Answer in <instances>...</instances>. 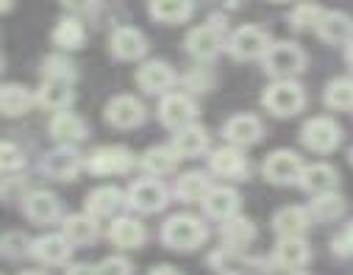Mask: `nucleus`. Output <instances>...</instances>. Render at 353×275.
Masks as SVG:
<instances>
[{
	"mask_svg": "<svg viewBox=\"0 0 353 275\" xmlns=\"http://www.w3.org/2000/svg\"><path fill=\"white\" fill-rule=\"evenodd\" d=\"M209 236V228L203 225V220L192 217V214H172L161 223V242L172 250H198Z\"/></svg>",
	"mask_w": 353,
	"mask_h": 275,
	"instance_id": "nucleus-1",
	"label": "nucleus"
},
{
	"mask_svg": "<svg viewBox=\"0 0 353 275\" xmlns=\"http://www.w3.org/2000/svg\"><path fill=\"white\" fill-rule=\"evenodd\" d=\"M261 106L268 109L273 117H295L306 109V92L303 86L295 81V78H281V81H273L261 95Z\"/></svg>",
	"mask_w": 353,
	"mask_h": 275,
	"instance_id": "nucleus-2",
	"label": "nucleus"
},
{
	"mask_svg": "<svg viewBox=\"0 0 353 275\" xmlns=\"http://www.w3.org/2000/svg\"><path fill=\"white\" fill-rule=\"evenodd\" d=\"M261 64H264V72L273 75L276 81H281V78L301 75L306 70V64H309V56L295 42H273L268 48V53L261 56Z\"/></svg>",
	"mask_w": 353,
	"mask_h": 275,
	"instance_id": "nucleus-3",
	"label": "nucleus"
},
{
	"mask_svg": "<svg viewBox=\"0 0 353 275\" xmlns=\"http://www.w3.org/2000/svg\"><path fill=\"white\" fill-rule=\"evenodd\" d=\"M301 142H303V147L312 150V153H320V156L334 153V150L342 145V125H339L334 117H328V114L312 117V120H306L303 128H301Z\"/></svg>",
	"mask_w": 353,
	"mask_h": 275,
	"instance_id": "nucleus-4",
	"label": "nucleus"
},
{
	"mask_svg": "<svg viewBox=\"0 0 353 275\" xmlns=\"http://www.w3.org/2000/svg\"><path fill=\"white\" fill-rule=\"evenodd\" d=\"M134 153L123 145H103V147H95L90 156L83 159V170L92 172V175H123L134 167Z\"/></svg>",
	"mask_w": 353,
	"mask_h": 275,
	"instance_id": "nucleus-5",
	"label": "nucleus"
},
{
	"mask_svg": "<svg viewBox=\"0 0 353 275\" xmlns=\"http://www.w3.org/2000/svg\"><path fill=\"white\" fill-rule=\"evenodd\" d=\"M125 203L139 212V214H156L170 203V190L159 178H139L131 183V190L125 192Z\"/></svg>",
	"mask_w": 353,
	"mask_h": 275,
	"instance_id": "nucleus-6",
	"label": "nucleus"
},
{
	"mask_svg": "<svg viewBox=\"0 0 353 275\" xmlns=\"http://www.w3.org/2000/svg\"><path fill=\"white\" fill-rule=\"evenodd\" d=\"M273 45L270 34L259 28V26H242L236 28L228 39H225V50L231 53V59L236 61H253V59H261L268 53V48Z\"/></svg>",
	"mask_w": 353,
	"mask_h": 275,
	"instance_id": "nucleus-7",
	"label": "nucleus"
},
{
	"mask_svg": "<svg viewBox=\"0 0 353 275\" xmlns=\"http://www.w3.org/2000/svg\"><path fill=\"white\" fill-rule=\"evenodd\" d=\"M303 159L295 153V150H273L268 159H264L261 164V175L268 178L270 183H276V187H295V183L301 181V172H303Z\"/></svg>",
	"mask_w": 353,
	"mask_h": 275,
	"instance_id": "nucleus-8",
	"label": "nucleus"
},
{
	"mask_svg": "<svg viewBox=\"0 0 353 275\" xmlns=\"http://www.w3.org/2000/svg\"><path fill=\"white\" fill-rule=\"evenodd\" d=\"M223 31H225L223 20H209L206 26L192 28V31L187 34V39H184L187 53H190L195 61H212V59L223 50V45H225Z\"/></svg>",
	"mask_w": 353,
	"mask_h": 275,
	"instance_id": "nucleus-9",
	"label": "nucleus"
},
{
	"mask_svg": "<svg viewBox=\"0 0 353 275\" xmlns=\"http://www.w3.org/2000/svg\"><path fill=\"white\" fill-rule=\"evenodd\" d=\"M159 120L170 131H181L198 120V103L181 92H167L159 103Z\"/></svg>",
	"mask_w": 353,
	"mask_h": 275,
	"instance_id": "nucleus-10",
	"label": "nucleus"
},
{
	"mask_svg": "<svg viewBox=\"0 0 353 275\" xmlns=\"http://www.w3.org/2000/svg\"><path fill=\"white\" fill-rule=\"evenodd\" d=\"M309 261H312V247L303 236H279L273 247V258H270L276 269L295 272V269H303Z\"/></svg>",
	"mask_w": 353,
	"mask_h": 275,
	"instance_id": "nucleus-11",
	"label": "nucleus"
},
{
	"mask_svg": "<svg viewBox=\"0 0 353 275\" xmlns=\"http://www.w3.org/2000/svg\"><path fill=\"white\" fill-rule=\"evenodd\" d=\"M103 114H106V123L109 125H114L120 131H128V128H139L145 123L148 109L134 95H117V98H112L106 103V112Z\"/></svg>",
	"mask_w": 353,
	"mask_h": 275,
	"instance_id": "nucleus-12",
	"label": "nucleus"
},
{
	"mask_svg": "<svg viewBox=\"0 0 353 275\" xmlns=\"http://www.w3.org/2000/svg\"><path fill=\"white\" fill-rule=\"evenodd\" d=\"M209 170L217 178H228V181H245L250 172V164L242 153V147L228 145V147H217L209 153Z\"/></svg>",
	"mask_w": 353,
	"mask_h": 275,
	"instance_id": "nucleus-13",
	"label": "nucleus"
},
{
	"mask_svg": "<svg viewBox=\"0 0 353 275\" xmlns=\"http://www.w3.org/2000/svg\"><path fill=\"white\" fill-rule=\"evenodd\" d=\"M81 170H83V159L72 145H61V147L50 150L42 161V172L53 181H72V178H78Z\"/></svg>",
	"mask_w": 353,
	"mask_h": 275,
	"instance_id": "nucleus-14",
	"label": "nucleus"
},
{
	"mask_svg": "<svg viewBox=\"0 0 353 275\" xmlns=\"http://www.w3.org/2000/svg\"><path fill=\"white\" fill-rule=\"evenodd\" d=\"M175 72L167 61L161 59H153V61H145L139 70H137V83L142 92H148V95H167V92L175 86Z\"/></svg>",
	"mask_w": 353,
	"mask_h": 275,
	"instance_id": "nucleus-15",
	"label": "nucleus"
},
{
	"mask_svg": "<svg viewBox=\"0 0 353 275\" xmlns=\"http://www.w3.org/2000/svg\"><path fill=\"white\" fill-rule=\"evenodd\" d=\"M109 48H112L114 59L137 61V59H142L148 53V37L134 26H120V28H114V34L109 39Z\"/></svg>",
	"mask_w": 353,
	"mask_h": 275,
	"instance_id": "nucleus-16",
	"label": "nucleus"
},
{
	"mask_svg": "<svg viewBox=\"0 0 353 275\" xmlns=\"http://www.w3.org/2000/svg\"><path fill=\"white\" fill-rule=\"evenodd\" d=\"M298 187L309 195H323V192H334L339 190V172L334 164L328 161H317V164H306L301 172Z\"/></svg>",
	"mask_w": 353,
	"mask_h": 275,
	"instance_id": "nucleus-17",
	"label": "nucleus"
},
{
	"mask_svg": "<svg viewBox=\"0 0 353 275\" xmlns=\"http://www.w3.org/2000/svg\"><path fill=\"white\" fill-rule=\"evenodd\" d=\"M223 136L236 145V147H250L256 142H261L264 136V125L256 114H234L231 120H225L223 125Z\"/></svg>",
	"mask_w": 353,
	"mask_h": 275,
	"instance_id": "nucleus-18",
	"label": "nucleus"
},
{
	"mask_svg": "<svg viewBox=\"0 0 353 275\" xmlns=\"http://www.w3.org/2000/svg\"><path fill=\"white\" fill-rule=\"evenodd\" d=\"M70 253H72V242L64 234H45V236L34 239V245H31V256L45 267L67 264Z\"/></svg>",
	"mask_w": 353,
	"mask_h": 275,
	"instance_id": "nucleus-19",
	"label": "nucleus"
},
{
	"mask_svg": "<svg viewBox=\"0 0 353 275\" xmlns=\"http://www.w3.org/2000/svg\"><path fill=\"white\" fill-rule=\"evenodd\" d=\"M23 212H26V217H28L31 223H37V225H53L56 220H61V201H59L53 192L39 190V192L26 195Z\"/></svg>",
	"mask_w": 353,
	"mask_h": 275,
	"instance_id": "nucleus-20",
	"label": "nucleus"
},
{
	"mask_svg": "<svg viewBox=\"0 0 353 275\" xmlns=\"http://www.w3.org/2000/svg\"><path fill=\"white\" fill-rule=\"evenodd\" d=\"M123 206H125V195L117 187H98V190H92L90 195H86V201H83V212L92 214L95 220L114 217Z\"/></svg>",
	"mask_w": 353,
	"mask_h": 275,
	"instance_id": "nucleus-21",
	"label": "nucleus"
},
{
	"mask_svg": "<svg viewBox=\"0 0 353 275\" xmlns=\"http://www.w3.org/2000/svg\"><path fill=\"white\" fill-rule=\"evenodd\" d=\"M37 103V95L23 83H3L0 86V114L3 117H23Z\"/></svg>",
	"mask_w": 353,
	"mask_h": 275,
	"instance_id": "nucleus-22",
	"label": "nucleus"
},
{
	"mask_svg": "<svg viewBox=\"0 0 353 275\" xmlns=\"http://www.w3.org/2000/svg\"><path fill=\"white\" fill-rule=\"evenodd\" d=\"M61 234L72 242V247H90V245H95L101 228H98V220H95L92 214L83 212V214H70V217H64Z\"/></svg>",
	"mask_w": 353,
	"mask_h": 275,
	"instance_id": "nucleus-23",
	"label": "nucleus"
},
{
	"mask_svg": "<svg viewBox=\"0 0 353 275\" xmlns=\"http://www.w3.org/2000/svg\"><path fill=\"white\" fill-rule=\"evenodd\" d=\"M172 150L179 153V159H198L209 150V131L198 123L181 128V131H175L172 136Z\"/></svg>",
	"mask_w": 353,
	"mask_h": 275,
	"instance_id": "nucleus-24",
	"label": "nucleus"
},
{
	"mask_svg": "<svg viewBox=\"0 0 353 275\" xmlns=\"http://www.w3.org/2000/svg\"><path fill=\"white\" fill-rule=\"evenodd\" d=\"M201 206H203L206 217H212V220H220V223H223V220H228V217L239 214V192H236V190H231V187H212Z\"/></svg>",
	"mask_w": 353,
	"mask_h": 275,
	"instance_id": "nucleus-25",
	"label": "nucleus"
},
{
	"mask_svg": "<svg viewBox=\"0 0 353 275\" xmlns=\"http://www.w3.org/2000/svg\"><path fill=\"white\" fill-rule=\"evenodd\" d=\"M312 223L309 206H284L273 214V231L279 236H303Z\"/></svg>",
	"mask_w": 353,
	"mask_h": 275,
	"instance_id": "nucleus-26",
	"label": "nucleus"
},
{
	"mask_svg": "<svg viewBox=\"0 0 353 275\" xmlns=\"http://www.w3.org/2000/svg\"><path fill=\"white\" fill-rule=\"evenodd\" d=\"M314 34L325 45H347L353 39V17L345 12H325Z\"/></svg>",
	"mask_w": 353,
	"mask_h": 275,
	"instance_id": "nucleus-27",
	"label": "nucleus"
},
{
	"mask_svg": "<svg viewBox=\"0 0 353 275\" xmlns=\"http://www.w3.org/2000/svg\"><path fill=\"white\" fill-rule=\"evenodd\" d=\"M72 83L70 81H56V78H45V83L37 92V103L45 112H67L72 103Z\"/></svg>",
	"mask_w": 353,
	"mask_h": 275,
	"instance_id": "nucleus-28",
	"label": "nucleus"
},
{
	"mask_svg": "<svg viewBox=\"0 0 353 275\" xmlns=\"http://www.w3.org/2000/svg\"><path fill=\"white\" fill-rule=\"evenodd\" d=\"M109 239L123 250H134L145 245L148 231L137 217H114L109 225Z\"/></svg>",
	"mask_w": 353,
	"mask_h": 275,
	"instance_id": "nucleus-29",
	"label": "nucleus"
},
{
	"mask_svg": "<svg viewBox=\"0 0 353 275\" xmlns=\"http://www.w3.org/2000/svg\"><path fill=\"white\" fill-rule=\"evenodd\" d=\"M86 134H90V128L72 112H56L50 120V136L61 145H78L86 139Z\"/></svg>",
	"mask_w": 353,
	"mask_h": 275,
	"instance_id": "nucleus-30",
	"label": "nucleus"
},
{
	"mask_svg": "<svg viewBox=\"0 0 353 275\" xmlns=\"http://www.w3.org/2000/svg\"><path fill=\"white\" fill-rule=\"evenodd\" d=\"M148 12L153 20L164 26H179L192 17L195 6H192V0H148Z\"/></svg>",
	"mask_w": 353,
	"mask_h": 275,
	"instance_id": "nucleus-31",
	"label": "nucleus"
},
{
	"mask_svg": "<svg viewBox=\"0 0 353 275\" xmlns=\"http://www.w3.org/2000/svg\"><path fill=\"white\" fill-rule=\"evenodd\" d=\"M139 167H142L150 178L170 175L175 167H179V153L172 150V145H156V147H150V150L142 153Z\"/></svg>",
	"mask_w": 353,
	"mask_h": 275,
	"instance_id": "nucleus-32",
	"label": "nucleus"
},
{
	"mask_svg": "<svg viewBox=\"0 0 353 275\" xmlns=\"http://www.w3.org/2000/svg\"><path fill=\"white\" fill-rule=\"evenodd\" d=\"M220 236H223V245H225V247H231V250H245V247L256 239V225H253L248 217L234 214V217L223 220Z\"/></svg>",
	"mask_w": 353,
	"mask_h": 275,
	"instance_id": "nucleus-33",
	"label": "nucleus"
},
{
	"mask_svg": "<svg viewBox=\"0 0 353 275\" xmlns=\"http://www.w3.org/2000/svg\"><path fill=\"white\" fill-rule=\"evenodd\" d=\"M209 190H212V181L201 170L184 172L179 181H175V198L184 201V203H203V198L209 195Z\"/></svg>",
	"mask_w": 353,
	"mask_h": 275,
	"instance_id": "nucleus-34",
	"label": "nucleus"
},
{
	"mask_svg": "<svg viewBox=\"0 0 353 275\" xmlns=\"http://www.w3.org/2000/svg\"><path fill=\"white\" fill-rule=\"evenodd\" d=\"M345 209H347V203L336 190L312 195V203H309V214L314 223H336L339 217H345Z\"/></svg>",
	"mask_w": 353,
	"mask_h": 275,
	"instance_id": "nucleus-35",
	"label": "nucleus"
},
{
	"mask_svg": "<svg viewBox=\"0 0 353 275\" xmlns=\"http://www.w3.org/2000/svg\"><path fill=\"white\" fill-rule=\"evenodd\" d=\"M323 103L331 112H353V78H331L323 92Z\"/></svg>",
	"mask_w": 353,
	"mask_h": 275,
	"instance_id": "nucleus-36",
	"label": "nucleus"
},
{
	"mask_svg": "<svg viewBox=\"0 0 353 275\" xmlns=\"http://www.w3.org/2000/svg\"><path fill=\"white\" fill-rule=\"evenodd\" d=\"M53 45L61 48V50H78L83 48V39H86V31L81 26V20L72 14V17H61L53 28Z\"/></svg>",
	"mask_w": 353,
	"mask_h": 275,
	"instance_id": "nucleus-37",
	"label": "nucleus"
},
{
	"mask_svg": "<svg viewBox=\"0 0 353 275\" xmlns=\"http://www.w3.org/2000/svg\"><path fill=\"white\" fill-rule=\"evenodd\" d=\"M323 14H325V9L317 6V3H298V6L290 12V26H292V31H298V34L317 31Z\"/></svg>",
	"mask_w": 353,
	"mask_h": 275,
	"instance_id": "nucleus-38",
	"label": "nucleus"
},
{
	"mask_svg": "<svg viewBox=\"0 0 353 275\" xmlns=\"http://www.w3.org/2000/svg\"><path fill=\"white\" fill-rule=\"evenodd\" d=\"M31 245H34V239H28L23 231H6L0 236V256H6V258L31 256Z\"/></svg>",
	"mask_w": 353,
	"mask_h": 275,
	"instance_id": "nucleus-39",
	"label": "nucleus"
},
{
	"mask_svg": "<svg viewBox=\"0 0 353 275\" xmlns=\"http://www.w3.org/2000/svg\"><path fill=\"white\" fill-rule=\"evenodd\" d=\"M42 72L45 78H56V81H75V64L67 59V56H48L45 64H42Z\"/></svg>",
	"mask_w": 353,
	"mask_h": 275,
	"instance_id": "nucleus-40",
	"label": "nucleus"
},
{
	"mask_svg": "<svg viewBox=\"0 0 353 275\" xmlns=\"http://www.w3.org/2000/svg\"><path fill=\"white\" fill-rule=\"evenodd\" d=\"M26 164L23 150L12 142H0V172H14Z\"/></svg>",
	"mask_w": 353,
	"mask_h": 275,
	"instance_id": "nucleus-41",
	"label": "nucleus"
},
{
	"mask_svg": "<svg viewBox=\"0 0 353 275\" xmlns=\"http://www.w3.org/2000/svg\"><path fill=\"white\" fill-rule=\"evenodd\" d=\"M331 250H334V256H339V258H353V220L331 239Z\"/></svg>",
	"mask_w": 353,
	"mask_h": 275,
	"instance_id": "nucleus-42",
	"label": "nucleus"
},
{
	"mask_svg": "<svg viewBox=\"0 0 353 275\" xmlns=\"http://www.w3.org/2000/svg\"><path fill=\"white\" fill-rule=\"evenodd\" d=\"M98 275H134V264L123 256H109L98 264Z\"/></svg>",
	"mask_w": 353,
	"mask_h": 275,
	"instance_id": "nucleus-43",
	"label": "nucleus"
},
{
	"mask_svg": "<svg viewBox=\"0 0 353 275\" xmlns=\"http://www.w3.org/2000/svg\"><path fill=\"white\" fill-rule=\"evenodd\" d=\"M184 83H187V89H190V92H209V89H212V83H214V78L201 67V70H192V72L184 78Z\"/></svg>",
	"mask_w": 353,
	"mask_h": 275,
	"instance_id": "nucleus-44",
	"label": "nucleus"
},
{
	"mask_svg": "<svg viewBox=\"0 0 353 275\" xmlns=\"http://www.w3.org/2000/svg\"><path fill=\"white\" fill-rule=\"evenodd\" d=\"M98 3H101V0H61V6H64L67 12H72L75 17L92 14V12L98 9Z\"/></svg>",
	"mask_w": 353,
	"mask_h": 275,
	"instance_id": "nucleus-45",
	"label": "nucleus"
},
{
	"mask_svg": "<svg viewBox=\"0 0 353 275\" xmlns=\"http://www.w3.org/2000/svg\"><path fill=\"white\" fill-rule=\"evenodd\" d=\"M64 275H98V267L95 264H70Z\"/></svg>",
	"mask_w": 353,
	"mask_h": 275,
	"instance_id": "nucleus-46",
	"label": "nucleus"
},
{
	"mask_svg": "<svg viewBox=\"0 0 353 275\" xmlns=\"http://www.w3.org/2000/svg\"><path fill=\"white\" fill-rule=\"evenodd\" d=\"M148 275H184V272L175 269V267H170V264H159V267H153Z\"/></svg>",
	"mask_w": 353,
	"mask_h": 275,
	"instance_id": "nucleus-47",
	"label": "nucleus"
},
{
	"mask_svg": "<svg viewBox=\"0 0 353 275\" xmlns=\"http://www.w3.org/2000/svg\"><path fill=\"white\" fill-rule=\"evenodd\" d=\"M345 59H347V64L353 67V39H350V42L345 45Z\"/></svg>",
	"mask_w": 353,
	"mask_h": 275,
	"instance_id": "nucleus-48",
	"label": "nucleus"
},
{
	"mask_svg": "<svg viewBox=\"0 0 353 275\" xmlns=\"http://www.w3.org/2000/svg\"><path fill=\"white\" fill-rule=\"evenodd\" d=\"M14 6V0H0V14H3V12H9Z\"/></svg>",
	"mask_w": 353,
	"mask_h": 275,
	"instance_id": "nucleus-49",
	"label": "nucleus"
},
{
	"mask_svg": "<svg viewBox=\"0 0 353 275\" xmlns=\"http://www.w3.org/2000/svg\"><path fill=\"white\" fill-rule=\"evenodd\" d=\"M290 275H309L306 269H295V272H290Z\"/></svg>",
	"mask_w": 353,
	"mask_h": 275,
	"instance_id": "nucleus-50",
	"label": "nucleus"
},
{
	"mask_svg": "<svg viewBox=\"0 0 353 275\" xmlns=\"http://www.w3.org/2000/svg\"><path fill=\"white\" fill-rule=\"evenodd\" d=\"M347 161H350V164H353V147H350V150H347Z\"/></svg>",
	"mask_w": 353,
	"mask_h": 275,
	"instance_id": "nucleus-51",
	"label": "nucleus"
},
{
	"mask_svg": "<svg viewBox=\"0 0 353 275\" xmlns=\"http://www.w3.org/2000/svg\"><path fill=\"white\" fill-rule=\"evenodd\" d=\"M23 275H45V272H23Z\"/></svg>",
	"mask_w": 353,
	"mask_h": 275,
	"instance_id": "nucleus-52",
	"label": "nucleus"
},
{
	"mask_svg": "<svg viewBox=\"0 0 353 275\" xmlns=\"http://www.w3.org/2000/svg\"><path fill=\"white\" fill-rule=\"evenodd\" d=\"M276 3H281V0H276Z\"/></svg>",
	"mask_w": 353,
	"mask_h": 275,
	"instance_id": "nucleus-53",
	"label": "nucleus"
}]
</instances>
